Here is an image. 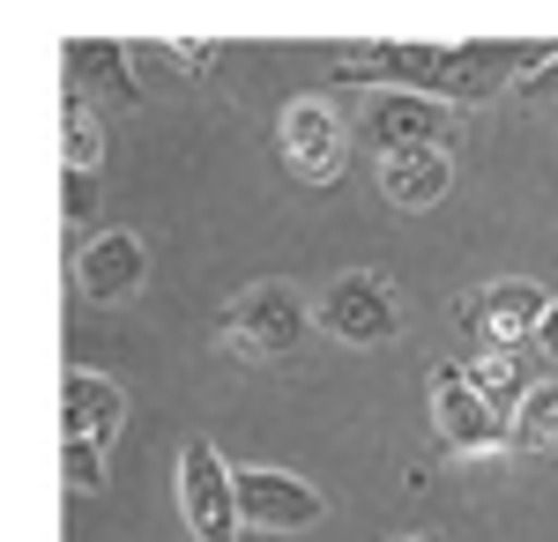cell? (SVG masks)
<instances>
[{
	"mask_svg": "<svg viewBox=\"0 0 558 542\" xmlns=\"http://www.w3.org/2000/svg\"><path fill=\"white\" fill-rule=\"evenodd\" d=\"M313 320L320 312H305V297L291 283H254V291L231 297V312H223V349L246 357V365H283V357L305 349Z\"/></svg>",
	"mask_w": 558,
	"mask_h": 542,
	"instance_id": "cell-1",
	"label": "cell"
},
{
	"mask_svg": "<svg viewBox=\"0 0 558 542\" xmlns=\"http://www.w3.org/2000/svg\"><path fill=\"white\" fill-rule=\"evenodd\" d=\"M432 423H439L447 454H462V460L514 446V423H499V402L470 379V365H439L432 372Z\"/></svg>",
	"mask_w": 558,
	"mask_h": 542,
	"instance_id": "cell-2",
	"label": "cell"
},
{
	"mask_svg": "<svg viewBox=\"0 0 558 542\" xmlns=\"http://www.w3.org/2000/svg\"><path fill=\"white\" fill-rule=\"evenodd\" d=\"M179 513L202 542H239L246 513H239V468H223L209 439H186L179 446Z\"/></svg>",
	"mask_w": 558,
	"mask_h": 542,
	"instance_id": "cell-3",
	"label": "cell"
},
{
	"mask_svg": "<svg viewBox=\"0 0 558 542\" xmlns=\"http://www.w3.org/2000/svg\"><path fill=\"white\" fill-rule=\"evenodd\" d=\"M320 328L336 334V342H350V349H380V342L402 334V291L387 275H373V268H350V275L328 283Z\"/></svg>",
	"mask_w": 558,
	"mask_h": 542,
	"instance_id": "cell-4",
	"label": "cell"
},
{
	"mask_svg": "<svg viewBox=\"0 0 558 542\" xmlns=\"http://www.w3.org/2000/svg\"><path fill=\"white\" fill-rule=\"evenodd\" d=\"M365 134L380 157H410V149H454V104L439 97H417V89H380L365 104Z\"/></svg>",
	"mask_w": 558,
	"mask_h": 542,
	"instance_id": "cell-5",
	"label": "cell"
},
{
	"mask_svg": "<svg viewBox=\"0 0 558 542\" xmlns=\"http://www.w3.org/2000/svg\"><path fill=\"white\" fill-rule=\"evenodd\" d=\"M343 120H336V104L328 97H299V104H283V164L291 178L305 186H336L343 178Z\"/></svg>",
	"mask_w": 558,
	"mask_h": 542,
	"instance_id": "cell-6",
	"label": "cell"
},
{
	"mask_svg": "<svg viewBox=\"0 0 558 542\" xmlns=\"http://www.w3.org/2000/svg\"><path fill=\"white\" fill-rule=\"evenodd\" d=\"M239 513L260 535H299V528H313L328 513V498L291 468H239Z\"/></svg>",
	"mask_w": 558,
	"mask_h": 542,
	"instance_id": "cell-7",
	"label": "cell"
},
{
	"mask_svg": "<svg viewBox=\"0 0 558 542\" xmlns=\"http://www.w3.org/2000/svg\"><path fill=\"white\" fill-rule=\"evenodd\" d=\"M462 328L470 334H484L492 349H521V342H536L544 334V312H551V297L536 291V283H484V291H470L462 305Z\"/></svg>",
	"mask_w": 558,
	"mask_h": 542,
	"instance_id": "cell-8",
	"label": "cell"
},
{
	"mask_svg": "<svg viewBox=\"0 0 558 542\" xmlns=\"http://www.w3.org/2000/svg\"><path fill=\"white\" fill-rule=\"evenodd\" d=\"M75 283H83L89 305H128L149 283V246L134 231H97L83 246V260H75Z\"/></svg>",
	"mask_w": 558,
	"mask_h": 542,
	"instance_id": "cell-9",
	"label": "cell"
},
{
	"mask_svg": "<svg viewBox=\"0 0 558 542\" xmlns=\"http://www.w3.org/2000/svg\"><path fill=\"white\" fill-rule=\"evenodd\" d=\"M120 423H128V394H120V379L89 372V365H75V372L60 379V431H68V439L112 446Z\"/></svg>",
	"mask_w": 558,
	"mask_h": 542,
	"instance_id": "cell-10",
	"label": "cell"
},
{
	"mask_svg": "<svg viewBox=\"0 0 558 542\" xmlns=\"http://www.w3.org/2000/svg\"><path fill=\"white\" fill-rule=\"evenodd\" d=\"M454 186V149H410V157H380V194L395 209H432Z\"/></svg>",
	"mask_w": 558,
	"mask_h": 542,
	"instance_id": "cell-11",
	"label": "cell"
},
{
	"mask_svg": "<svg viewBox=\"0 0 558 542\" xmlns=\"http://www.w3.org/2000/svg\"><path fill=\"white\" fill-rule=\"evenodd\" d=\"M514 454H558V379H536L514 402Z\"/></svg>",
	"mask_w": 558,
	"mask_h": 542,
	"instance_id": "cell-12",
	"label": "cell"
},
{
	"mask_svg": "<svg viewBox=\"0 0 558 542\" xmlns=\"http://www.w3.org/2000/svg\"><path fill=\"white\" fill-rule=\"evenodd\" d=\"M60 483H68L75 498H97V491H105V446H89V439H60Z\"/></svg>",
	"mask_w": 558,
	"mask_h": 542,
	"instance_id": "cell-13",
	"label": "cell"
},
{
	"mask_svg": "<svg viewBox=\"0 0 558 542\" xmlns=\"http://www.w3.org/2000/svg\"><path fill=\"white\" fill-rule=\"evenodd\" d=\"M68 67H83L89 83H105V89H120V97H134V83L120 75V45H83V38H68Z\"/></svg>",
	"mask_w": 558,
	"mask_h": 542,
	"instance_id": "cell-14",
	"label": "cell"
},
{
	"mask_svg": "<svg viewBox=\"0 0 558 542\" xmlns=\"http://www.w3.org/2000/svg\"><path fill=\"white\" fill-rule=\"evenodd\" d=\"M97 157H105V134L83 104H68V149H60V171H89L97 178Z\"/></svg>",
	"mask_w": 558,
	"mask_h": 542,
	"instance_id": "cell-15",
	"label": "cell"
},
{
	"mask_svg": "<svg viewBox=\"0 0 558 542\" xmlns=\"http://www.w3.org/2000/svg\"><path fill=\"white\" fill-rule=\"evenodd\" d=\"M60 186H68V201H60L68 223H83V215L97 209V178H89V171H60Z\"/></svg>",
	"mask_w": 558,
	"mask_h": 542,
	"instance_id": "cell-16",
	"label": "cell"
},
{
	"mask_svg": "<svg viewBox=\"0 0 558 542\" xmlns=\"http://www.w3.org/2000/svg\"><path fill=\"white\" fill-rule=\"evenodd\" d=\"M514 97H521V104H558V60L544 67V75H529V83H521Z\"/></svg>",
	"mask_w": 558,
	"mask_h": 542,
	"instance_id": "cell-17",
	"label": "cell"
},
{
	"mask_svg": "<svg viewBox=\"0 0 558 542\" xmlns=\"http://www.w3.org/2000/svg\"><path fill=\"white\" fill-rule=\"evenodd\" d=\"M172 60H186V67H216V45H202V38H179V45H165Z\"/></svg>",
	"mask_w": 558,
	"mask_h": 542,
	"instance_id": "cell-18",
	"label": "cell"
},
{
	"mask_svg": "<svg viewBox=\"0 0 558 542\" xmlns=\"http://www.w3.org/2000/svg\"><path fill=\"white\" fill-rule=\"evenodd\" d=\"M536 349L558 365V297H551V312H544V334H536Z\"/></svg>",
	"mask_w": 558,
	"mask_h": 542,
	"instance_id": "cell-19",
	"label": "cell"
},
{
	"mask_svg": "<svg viewBox=\"0 0 558 542\" xmlns=\"http://www.w3.org/2000/svg\"><path fill=\"white\" fill-rule=\"evenodd\" d=\"M402 542H439V535H402Z\"/></svg>",
	"mask_w": 558,
	"mask_h": 542,
	"instance_id": "cell-20",
	"label": "cell"
}]
</instances>
